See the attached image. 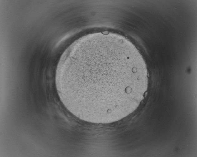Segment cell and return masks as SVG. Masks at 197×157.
<instances>
[{"label": "cell", "instance_id": "cell-1", "mask_svg": "<svg viewBox=\"0 0 197 157\" xmlns=\"http://www.w3.org/2000/svg\"><path fill=\"white\" fill-rule=\"evenodd\" d=\"M79 85L71 98L86 115L108 120L123 118L135 110L148 86V72L132 44L121 41L91 49L82 56Z\"/></svg>", "mask_w": 197, "mask_h": 157}]
</instances>
